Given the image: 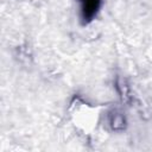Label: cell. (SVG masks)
<instances>
[{"label":"cell","instance_id":"cell-1","mask_svg":"<svg viewBox=\"0 0 152 152\" xmlns=\"http://www.w3.org/2000/svg\"><path fill=\"white\" fill-rule=\"evenodd\" d=\"M81 5H82L81 8H82L83 18L90 19L96 13L100 5V0H81Z\"/></svg>","mask_w":152,"mask_h":152},{"label":"cell","instance_id":"cell-2","mask_svg":"<svg viewBox=\"0 0 152 152\" xmlns=\"http://www.w3.org/2000/svg\"><path fill=\"white\" fill-rule=\"evenodd\" d=\"M109 124L114 131H121L125 128V118L120 113H113V115L109 119Z\"/></svg>","mask_w":152,"mask_h":152}]
</instances>
